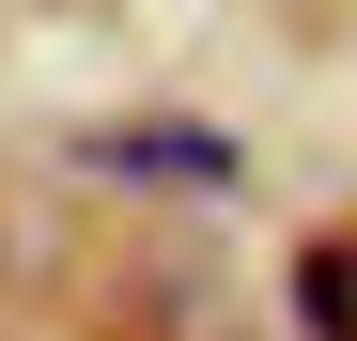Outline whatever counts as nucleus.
Wrapping results in <instances>:
<instances>
[{"instance_id": "obj_1", "label": "nucleus", "mask_w": 357, "mask_h": 341, "mask_svg": "<svg viewBox=\"0 0 357 341\" xmlns=\"http://www.w3.org/2000/svg\"><path fill=\"white\" fill-rule=\"evenodd\" d=\"M295 310H311V341H357V233L295 248Z\"/></svg>"}, {"instance_id": "obj_2", "label": "nucleus", "mask_w": 357, "mask_h": 341, "mask_svg": "<svg viewBox=\"0 0 357 341\" xmlns=\"http://www.w3.org/2000/svg\"><path fill=\"white\" fill-rule=\"evenodd\" d=\"M109 170H218V140H155V125H125V140H109Z\"/></svg>"}]
</instances>
